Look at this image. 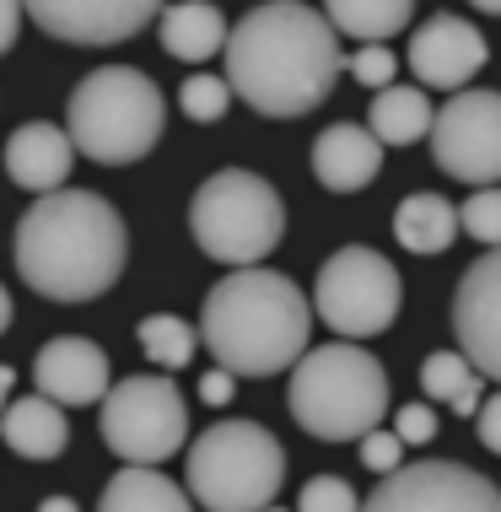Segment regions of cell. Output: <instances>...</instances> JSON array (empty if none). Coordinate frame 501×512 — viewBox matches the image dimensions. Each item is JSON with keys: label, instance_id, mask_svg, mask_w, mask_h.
Masks as SVG:
<instances>
[{"label": "cell", "instance_id": "f546056e", "mask_svg": "<svg viewBox=\"0 0 501 512\" xmlns=\"http://www.w3.org/2000/svg\"><path fill=\"white\" fill-rule=\"evenodd\" d=\"M356 442H361V464H367L372 475H388V469L405 464V442H399L394 432H378V426H372V432L356 437Z\"/></svg>", "mask_w": 501, "mask_h": 512}, {"label": "cell", "instance_id": "ac0fdd59", "mask_svg": "<svg viewBox=\"0 0 501 512\" xmlns=\"http://www.w3.org/2000/svg\"><path fill=\"white\" fill-rule=\"evenodd\" d=\"M0 437H6V448L17 453V459H60L65 442H71V426H65V410L54 405V399L33 394V399H6V410H0Z\"/></svg>", "mask_w": 501, "mask_h": 512}, {"label": "cell", "instance_id": "1f68e13d", "mask_svg": "<svg viewBox=\"0 0 501 512\" xmlns=\"http://www.w3.org/2000/svg\"><path fill=\"white\" fill-rule=\"evenodd\" d=\"M475 421H480V442H485L491 453H501V394H480Z\"/></svg>", "mask_w": 501, "mask_h": 512}, {"label": "cell", "instance_id": "74e56055", "mask_svg": "<svg viewBox=\"0 0 501 512\" xmlns=\"http://www.w3.org/2000/svg\"><path fill=\"white\" fill-rule=\"evenodd\" d=\"M475 11H485V17H496V11H501V0H475Z\"/></svg>", "mask_w": 501, "mask_h": 512}, {"label": "cell", "instance_id": "d6986e66", "mask_svg": "<svg viewBox=\"0 0 501 512\" xmlns=\"http://www.w3.org/2000/svg\"><path fill=\"white\" fill-rule=\"evenodd\" d=\"M227 44V17L211 0H178L162 11V49L184 65H205Z\"/></svg>", "mask_w": 501, "mask_h": 512}, {"label": "cell", "instance_id": "5bb4252c", "mask_svg": "<svg viewBox=\"0 0 501 512\" xmlns=\"http://www.w3.org/2000/svg\"><path fill=\"white\" fill-rule=\"evenodd\" d=\"M491 49H485V33L464 17H431L410 44V71L421 87H442V92H464L469 81L485 71Z\"/></svg>", "mask_w": 501, "mask_h": 512}, {"label": "cell", "instance_id": "f35d334b", "mask_svg": "<svg viewBox=\"0 0 501 512\" xmlns=\"http://www.w3.org/2000/svg\"><path fill=\"white\" fill-rule=\"evenodd\" d=\"M259 512H286V507H275V502H270V507H259Z\"/></svg>", "mask_w": 501, "mask_h": 512}, {"label": "cell", "instance_id": "52a82bcc", "mask_svg": "<svg viewBox=\"0 0 501 512\" xmlns=\"http://www.w3.org/2000/svg\"><path fill=\"white\" fill-rule=\"evenodd\" d=\"M189 232L221 265L243 270L270 259V248L286 232V205L275 195L270 178L248 173V168H221L211 173L189 200Z\"/></svg>", "mask_w": 501, "mask_h": 512}, {"label": "cell", "instance_id": "7402d4cb", "mask_svg": "<svg viewBox=\"0 0 501 512\" xmlns=\"http://www.w3.org/2000/svg\"><path fill=\"white\" fill-rule=\"evenodd\" d=\"M372 141L378 146H415L431 130V103L421 87H378L372 98Z\"/></svg>", "mask_w": 501, "mask_h": 512}, {"label": "cell", "instance_id": "603a6c76", "mask_svg": "<svg viewBox=\"0 0 501 512\" xmlns=\"http://www.w3.org/2000/svg\"><path fill=\"white\" fill-rule=\"evenodd\" d=\"M458 232V211L442 195H410L394 211V238L410 254H442Z\"/></svg>", "mask_w": 501, "mask_h": 512}, {"label": "cell", "instance_id": "f1b7e54d", "mask_svg": "<svg viewBox=\"0 0 501 512\" xmlns=\"http://www.w3.org/2000/svg\"><path fill=\"white\" fill-rule=\"evenodd\" d=\"M345 71H351L361 87H394L399 60H394V49H383V44H361L351 60H345Z\"/></svg>", "mask_w": 501, "mask_h": 512}, {"label": "cell", "instance_id": "d4e9b609", "mask_svg": "<svg viewBox=\"0 0 501 512\" xmlns=\"http://www.w3.org/2000/svg\"><path fill=\"white\" fill-rule=\"evenodd\" d=\"M135 340H141V351H146L157 367H167V372L189 367V362H194V345H200L194 324H189V318H178V313H151V318H141Z\"/></svg>", "mask_w": 501, "mask_h": 512}, {"label": "cell", "instance_id": "2e32d148", "mask_svg": "<svg viewBox=\"0 0 501 512\" xmlns=\"http://www.w3.org/2000/svg\"><path fill=\"white\" fill-rule=\"evenodd\" d=\"M313 173L329 195H356V189H367L383 173V146L372 141L367 124H351V119L329 124L313 141Z\"/></svg>", "mask_w": 501, "mask_h": 512}, {"label": "cell", "instance_id": "cb8c5ba5", "mask_svg": "<svg viewBox=\"0 0 501 512\" xmlns=\"http://www.w3.org/2000/svg\"><path fill=\"white\" fill-rule=\"evenodd\" d=\"M421 389L431 399H442V405H453L458 415H475L485 378L458 351H437V356H426V367H421Z\"/></svg>", "mask_w": 501, "mask_h": 512}, {"label": "cell", "instance_id": "7a4b0ae2", "mask_svg": "<svg viewBox=\"0 0 501 512\" xmlns=\"http://www.w3.org/2000/svg\"><path fill=\"white\" fill-rule=\"evenodd\" d=\"M124 221L92 189H54L17 221V275L49 302H92L124 275Z\"/></svg>", "mask_w": 501, "mask_h": 512}, {"label": "cell", "instance_id": "e0dca14e", "mask_svg": "<svg viewBox=\"0 0 501 512\" xmlns=\"http://www.w3.org/2000/svg\"><path fill=\"white\" fill-rule=\"evenodd\" d=\"M71 162H76L71 141H65V130H60V124H49V119L22 124V130L6 141V173H11V184L33 189V195H54V189H65Z\"/></svg>", "mask_w": 501, "mask_h": 512}, {"label": "cell", "instance_id": "836d02e7", "mask_svg": "<svg viewBox=\"0 0 501 512\" xmlns=\"http://www.w3.org/2000/svg\"><path fill=\"white\" fill-rule=\"evenodd\" d=\"M17 27H22V0H0V54L17 44Z\"/></svg>", "mask_w": 501, "mask_h": 512}, {"label": "cell", "instance_id": "30bf717a", "mask_svg": "<svg viewBox=\"0 0 501 512\" xmlns=\"http://www.w3.org/2000/svg\"><path fill=\"white\" fill-rule=\"evenodd\" d=\"M431 157L448 178L496 184L501 178V98L491 87H464L442 108H431Z\"/></svg>", "mask_w": 501, "mask_h": 512}, {"label": "cell", "instance_id": "8d00e7d4", "mask_svg": "<svg viewBox=\"0 0 501 512\" xmlns=\"http://www.w3.org/2000/svg\"><path fill=\"white\" fill-rule=\"evenodd\" d=\"M11 329V297H6V286H0V335Z\"/></svg>", "mask_w": 501, "mask_h": 512}, {"label": "cell", "instance_id": "8992f818", "mask_svg": "<svg viewBox=\"0 0 501 512\" xmlns=\"http://www.w3.org/2000/svg\"><path fill=\"white\" fill-rule=\"evenodd\" d=\"M184 475L205 512H259L286 486V448L259 421H216L189 442Z\"/></svg>", "mask_w": 501, "mask_h": 512}, {"label": "cell", "instance_id": "d590c367", "mask_svg": "<svg viewBox=\"0 0 501 512\" xmlns=\"http://www.w3.org/2000/svg\"><path fill=\"white\" fill-rule=\"evenodd\" d=\"M11 389H17V372H11L6 362H0V410H6V399H11Z\"/></svg>", "mask_w": 501, "mask_h": 512}, {"label": "cell", "instance_id": "4316f807", "mask_svg": "<svg viewBox=\"0 0 501 512\" xmlns=\"http://www.w3.org/2000/svg\"><path fill=\"white\" fill-rule=\"evenodd\" d=\"M458 227H464L475 243L496 248V243H501V189H496V184L475 189V195L464 200V211H458Z\"/></svg>", "mask_w": 501, "mask_h": 512}, {"label": "cell", "instance_id": "ffe728a7", "mask_svg": "<svg viewBox=\"0 0 501 512\" xmlns=\"http://www.w3.org/2000/svg\"><path fill=\"white\" fill-rule=\"evenodd\" d=\"M97 512H194V502L178 480L157 475V464H124L97 496Z\"/></svg>", "mask_w": 501, "mask_h": 512}, {"label": "cell", "instance_id": "83f0119b", "mask_svg": "<svg viewBox=\"0 0 501 512\" xmlns=\"http://www.w3.org/2000/svg\"><path fill=\"white\" fill-rule=\"evenodd\" d=\"M356 507H361V496L340 475H318L297 496V512H356Z\"/></svg>", "mask_w": 501, "mask_h": 512}, {"label": "cell", "instance_id": "44dd1931", "mask_svg": "<svg viewBox=\"0 0 501 512\" xmlns=\"http://www.w3.org/2000/svg\"><path fill=\"white\" fill-rule=\"evenodd\" d=\"M415 17V0H324V22L356 44H383L405 33Z\"/></svg>", "mask_w": 501, "mask_h": 512}, {"label": "cell", "instance_id": "8fae6325", "mask_svg": "<svg viewBox=\"0 0 501 512\" xmlns=\"http://www.w3.org/2000/svg\"><path fill=\"white\" fill-rule=\"evenodd\" d=\"M356 512H501V491L458 459H421L388 469Z\"/></svg>", "mask_w": 501, "mask_h": 512}, {"label": "cell", "instance_id": "4fadbf2b", "mask_svg": "<svg viewBox=\"0 0 501 512\" xmlns=\"http://www.w3.org/2000/svg\"><path fill=\"white\" fill-rule=\"evenodd\" d=\"M453 329H458V356L480 372L485 383L501 378V259L485 254L469 265L453 297Z\"/></svg>", "mask_w": 501, "mask_h": 512}, {"label": "cell", "instance_id": "e575fe53", "mask_svg": "<svg viewBox=\"0 0 501 512\" xmlns=\"http://www.w3.org/2000/svg\"><path fill=\"white\" fill-rule=\"evenodd\" d=\"M38 512H81L71 496H44V502H38Z\"/></svg>", "mask_w": 501, "mask_h": 512}, {"label": "cell", "instance_id": "ba28073f", "mask_svg": "<svg viewBox=\"0 0 501 512\" xmlns=\"http://www.w3.org/2000/svg\"><path fill=\"white\" fill-rule=\"evenodd\" d=\"M97 405H103L97 432L124 464H162L189 442V405L167 378H151V372L119 378L103 389Z\"/></svg>", "mask_w": 501, "mask_h": 512}, {"label": "cell", "instance_id": "5b68a950", "mask_svg": "<svg viewBox=\"0 0 501 512\" xmlns=\"http://www.w3.org/2000/svg\"><path fill=\"white\" fill-rule=\"evenodd\" d=\"M286 405L318 442H356L388 415V372L361 345H313L297 356Z\"/></svg>", "mask_w": 501, "mask_h": 512}, {"label": "cell", "instance_id": "6da1fadb", "mask_svg": "<svg viewBox=\"0 0 501 512\" xmlns=\"http://www.w3.org/2000/svg\"><path fill=\"white\" fill-rule=\"evenodd\" d=\"M227 92L264 119H302L334 92L345 54L334 44L324 11L302 0L254 6L238 27H227Z\"/></svg>", "mask_w": 501, "mask_h": 512}, {"label": "cell", "instance_id": "9a60e30c", "mask_svg": "<svg viewBox=\"0 0 501 512\" xmlns=\"http://www.w3.org/2000/svg\"><path fill=\"white\" fill-rule=\"evenodd\" d=\"M33 383H38V394L54 399L60 410L97 405L108 389V356H103V345H92L87 335H60L38 351Z\"/></svg>", "mask_w": 501, "mask_h": 512}, {"label": "cell", "instance_id": "d6a6232c", "mask_svg": "<svg viewBox=\"0 0 501 512\" xmlns=\"http://www.w3.org/2000/svg\"><path fill=\"white\" fill-rule=\"evenodd\" d=\"M200 399H205V405H227V399H232V372H205V378H200Z\"/></svg>", "mask_w": 501, "mask_h": 512}, {"label": "cell", "instance_id": "9c48e42d", "mask_svg": "<svg viewBox=\"0 0 501 512\" xmlns=\"http://www.w3.org/2000/svg\"><path fill=\"white\" fill-rule=\"evenodd\" d=\"M399 302H405L399 270L388 265L378 248L351 243V248H340V254L324 259L308 308L324 318L334 335L372 340V335H383V329L399 318Z\"/></svg>", "mask_w": 501, "mask_h": 512}, {"label": "cell", "instance_id": "4dcf8cb0", "mask_svg": "<svg viewBox=\"0 0 501 512\" xmlns=\"http://www.w3.org/2000/svg\"><path fill=\"white\" fill-rule=\"evenodd\" d=\"M394 437L405 442V448H410V442H431V437H437V410H431V405H405L394 415Z\"/></svg>", "mask_w": 501, "mask_h": 512}, {"label": "cell", "instance_id": "484cf974", "mask_svg": "<svg viewBox=\"0 0 501 512\" xmlns=\"http://www.w3.org/2000/svg\"><path fill=\"white\" fill-rule=\"evenodd\" d=\"M178 108L194 119V124H216L221 114L232 108V92H227V81L221 76H189L184 87H178Z\"/></svg>", "mask_w": 501, "mask_h": 512}, {"label": "cell", "instance_id": "3957f363", "mask_svg": "<svg viewBox=\"0 0 501 512\" xmlns=\"http://www.w3.org/2000/svg\"><path fill=\"white\" fill-rule=\"evenodd\" d=\"M313 308L286 275L243 265L221 275L200 308V340L232 378H275L308 351Z\"/></svg>", "mask_w": 501, "mask_h": 512}, {"label": "cell", "instance_id": "277c9868", "mask_svg": "<svg viewBox=\"0 0 501 512\" xmlns=\"http://www.w3.org/2000/svg\"><path fill=\"white\" fill-rule=\"evenodd\" d=\"M167 130V103L157 81L135 65H103L87 71L65 108V141L81 157L103 162V168H130L141 162Z\"/></svg>", "mask_w": 501, "mask_h": 512}, {"label": "cell", "instance_id": "7c38bea8", "mask_svg": "<svg viewBox=\"0 0 501 512\" xmlns=\"http://www.w3.org/2000/svg\"><path fill=\"white\" fill-rule=\"evenodd\" d=\"M22 11L49 38H60V44L103 49V44H124L141 27H151L162 0H22Z\"/></svg>", "mask_w": 501, "mask_h": 512}]
</instances>
